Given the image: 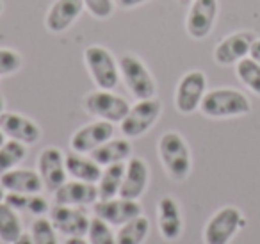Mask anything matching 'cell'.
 Listing matches in <instances>:
<instances>
[{
  "label": "cell",
  "mask_w": 260,
  "mask_h": 244,
  "mask_svg": "<svg viewBox=\"0 0 260 244\" xmlns=\"http://www.w3.org/2000/svg\"><path fill=\"white\" fill-rule=\"evenodd\" d=\"M157 150H159V159L166 175L175 182H184L192 168L191 150L184 136L175 130L164 132L159 139Z\"/></svg>",
  "instance_id": "obj_1"
},
{
  "label": "cell",
  "mask_w": 260,
  "mask_h": 244,
  "mask_svg": "<svg viewBox=\"0 0 260 244\" xmlns=\"http://www.w3.org/2000/svg\"><path fill=\"white\" fill-rule=\"evenodd\" d=\"M200 111L207 118H237V116L248 114L251 111V104L241 91L232 87H217V89L207 91Z\"/></svg>",
  "instance_id": "obj_2"
},
{
  "label": "cell",
  "mask_w": 260,
  "mask_h": 244,
  "mask_svg": "<svg viewBox=\"0 0 260 244\" xmlns=\"http://www.w3.org/2000/svg\"><path fill=\"white\" fill-rule=\"evenodd\" d=\"M119 75L125 82L126 89L138 100L153 98L157 95V84L146 65L134 54H123L118 59Z\"/></svg>",
  "instance_id": "obj_3"
},
{
  "label": "cell",
  "mask_w": 260,
  "mask_h": 244,
  "mask_svg": "<svg viewBox=\"0 0 260 244\" xmlns=\"http://www.w3.org/2000/svg\"><path fill=\"white\" fill-rule=\"evenodd\" d=\"M84 63L98 89L112 91L119 82V65L114 55L102 45H89L84 50Z\"/></svg>",
  "instance_id": "obj_4"
},
{
  "label": "cell",
  "mask_w": 260,
  "mask_h": 244,
  "mask_svg": "<svg viewBox=\"0 0 260 244\" xmlns=\"http://www.w3.org/2000/svg\"><path fill=\"white\" fill-rule=\"evenodd\" d=\"M160 114H162V104L157 97L138 100L134 105H130L128 114L119 123V130L128 139L141 137L155 125Z\"/></svg>",
  "instance_id": "obj_5"
},
{
  "label": "cell",
  "mask_w": 260,
  "mask_h": 244,
  "mask_svg": "<svg viewBox=\"0 0 260 244\" xmlns=\"http://www.w3.org/2000/svg\"><path fill=\"white\" fill-rule=\"evenodd\" d=\"M244 226V216L237 207H223L207 221L203 228L205 244H230L235 233Z\"/></svg>",
  "instance_id": "obj_6"
},
{
  "label": "cell",
  "mask_w": 260,
  "mask_h": 244,
  "mask_svg": "<svg viewBox=\"0 0 260 244\" xmlns=\"http://www.w3.org/2000/svg\"><path fill=\"white\" fill-rule=\"evenodd\" d=\"M84 107L91 116L96 119L109 123H121L123 118L128 114L130 104L119 95H114L109 89L91 91L84 100Z\"/></svg>",
  "instance_id": "obj_7"
},
{
  "label": "cell",
  "mask_w": 260,
  "mask_h": 244,
  "mask_svg": "<svg viewBox=\"0 0 260 244\" xmlns=\"http://www.w3.org/2000/svg\"><path fill=\"white\" fill-rule=\"evenodd\" d=\"M207 93V75L202 70H191L180 77L175 89V107L180 114H192L200 109Z\"/></svg>",
  "instance_id": "obj_8"
},
{
  "label": "cell",
  "mask_w": 260,
  "mask_h": 244,
  "mask_svg": "<svg viewBox=\"0 0 260 244\" xmlns=\"http://www.w3.org/2000/svg\"><path fill=\"white\" fill-rule=\"evenodd\" d=\"M219 4L217 0H192L185 18V30L192 40H205L214 29Z\"/></svg>",
  "instance_id": "obj_9"
},
{
  "label": "cell",
  "mask_w": 260,
  "mask_h": 244,
  "mask_svg": "<svg viewBox=\"0 0 260 244\" xmlns=\"http://www.w3.org/2000/svg\"><path fill=\"white\" fill-rule=\"evenodd\" d=\"M93 214L107 221L111 226H121L130 219L141 216L143 207L138 200H126V198L116 196L111 200H98L93 205Z\"/></svg>",
  "instance_id": "obj_10"
},
{
  "label": "cell",
  "mask_w": 260,
  "mask_h": 244,
  "mask_svg": "<svg viewBox=\"0 0 260 244\" xmlns=\"http://www.w3.org/2000/svg\"><path fill=\"white\" fill-rule=\"evenodd\" d=\"M38 173L43 180L45 189L55 193L68 180L66 155L55 146L45 148L38 157Z\"/></svg>",
  "instance_id": "obj_11"
},
{
  "label": "cell",
  "mask_w": 260,
  "mask_h": 244,
  "mask_svg": "<svg viewBox=\"0 0 260 244\" xmlns=\"http://www.w3.org/2000/svg\"><path fill=\"white\" fill-rule=\"evenodd\" d=\"M48 214L57 233H62L66 237H86L91 218L82 210V207L55 203V207H52Z\"/></svg>",
  "instance_id": "obj_12"
},
{
  "label": "cell",
  "mask_w": 260,
  "mask_h": 244,
  "mask_svg": "<svg viewBox=\"0 0 260 244\" xmlns=\"http://www.w3.org/2000/svg\"><path fill=\"white\" fill-rule=\"evenodd\" d=\"M256 36L249 30H239L230 36L223 38L214 48V61L221 66H232L237 65L244 57L249 55L253 41Z\"/></svg>",
  "instance_id": "obj_13"
},
{
  "label": "cell",
  "mask_w": 260,
  "mask_h": 244,
  "mask_svg": "<svg viewBox=\"0 0 260 244\" xmlns=\"http://www.w3.org/2000/svg\"><path fill=\"white\" fill-rule=\"evenodd\" d=\"M0 130L4 132L8 139H15L20 143L36 144L41 139V129L34 119L20 114V112L4 111L0 114Z\"/></svg>",
  "instance_id": "obj_14"
},
{
  "label": "cell",
  "mask_w": 260,
  "mask_h": 244,
  "mask_svg": "<svg viewBox=\"0 0 260 244\" xmlns=\"http://www.w3.org/2000/svg\"><path fill=\"white\" fill-rule=\"evenodd\" d=\"M111 137H114V125L109 121H93L89 125H84L77 130L70 139V146L77 154H91L98 146L109 141Z\"/></svg>",
  "instance_id": "obj_15"
},
{
  "label": "cell",
  "mask_w": 260,
  "mask_h": 244,
  "mask_svg": "<svg viewBox=\"0 0 260 244\" xmlns=\"http://www.w3.org/2000/svg\"><path fill=\"white\" fill-rule=\"evenodd\" d=\"M150 182V168L145 159L130 157L125 166V176H123L119 196L126 200H139L145 194Z\"/></svg>",
  "instance_id": "obj_16"
},
{
  "label": "cell",
  "mask_w": 260,
  "mask_h": 244,
  "mask_svg": "<svg viewBox=\"0 0 260 244\" xmlns=\"http://www.w3.org/2000/svg\"><path fill=\"white\" fill-rule=\"evenodd\" d=\"M54 200L57 205L68 207H87L98 201L96 184L82 182V180H66L54 193Z\"/></svg>",
  "instance_id": "obj_17"
},
{
  "label": "cell",
  "mask_w": 260,
  "mask_h": 244,
  "mask_svg": "<svg viewBox=\"0 0 260 244\" xmlns=\"http://www.w3.org/2000/svg\"><path fill=\"white\" fill-rule=\"evenodd\" d=\"M82 11H84L82 0H55L47 13L45 25L54 34L66 33L80 18Z\"/></svg>",
  "instance_id": "obj_18"
},
{
  "label": "cell",
  "mask_w": 260,
  "mask_h": 244,
  "mask_svg": "<svg viewBox=\"0 0 260 244\" xmlns=\"http://www.w3.org/2000/svg\"><path fill=\"white\" fill-rule=\"evenodd\" d=\"M157 226L164 240L180 239L184 230V218L180 205L173 196H162L157 203Z\"/></svg>",
  "instance_id": "obj_19"
},
{
  "label": "cell",
  "mask_w": 260,
  "mask_h": 244,
  "mask_svg": "<svg viewBox=\"0 0 260 244\" xmlns=\"http://www.w3.org/2000/svg\"><path fill=\"white\" fill-rule=\"evenodd\" d=\"M0 186L4 187L6 193H20V194H32L41 193L43 180L40 173L34 169L15 168L11 171L0 175Z\"/></svg>",
  "instance_id": "obj_20"
},
{
  "label": "cell",
  "mask_w": 260,
  "mask_h": 244,
  "mask_svg": "<svg viewBox=\"0 0 260 244\" xmlns=\"http://www.w3.org/2000/svg\"><path fill=\"white\" fill-rule=\"evenodd\" d=\"M89 155L94 162H98L102 168H105V166L119 164V162L128 161L132 157V144H130L128 137H121V139L111 137L102 146H98L94 151H91Z\"/></svg>",
  "instance_id": "obj_21"
},
{
  "label": "cell",
  "mask_w": 260,
  "mask_h": 244,
  "mask_svg": "<svg viewBox=\"0 0 260 244\" xmlns=\"http://www.w3.org/2000/svg\"><path fill=\"white\" fill-rule=\"evenodd\" d=\"M66 171L73 180H82V182L96 184L102 175V166L87 157L86 154H77L72 150V154L66 155Z\"/></svg>",
  "instance_id": "obj_22"
},
{
  "label": "cell",
  "mask_w": 260,
  "mask_h": 244,
  "mask_svg": "<svg viewBox=\"0 0 260 244\" xmlns=\"http://www.w3.org/2000/svg\"><path fill=\"white\" fill-rule=\"evenodd\" d=\"M125 166L126 162H119V164L105 166L102 169L100 180H98V200H111V198L119 196L121 191L123 176H125Z\"/></svg>",
  "instance_id": "obj_23"
},
{
  "label": "cell",
  "mask_w": 260,
  "mask_h": 244,
  "mask_svg": "<svg viewBox=\"0 0 260 244\" xmlns=\"http://www.w3.org/2000/svg\"><path fill=\"white\" fill-rule=\"evenodd\" d=\"M6 203L11 205L15 210L18 212H27L32 216H45L47 212H50L48 201L41 196L40 193L32 194H20V193H6Z\"/></svg>",
  "instance_id": "obj_24"
},
{
  "label": "cell",
  "mask_w": 260,
  "mask_h": 244,
  "mask_svg": "<svg viewBox=\"0 0 260 244\" xmlns=\"http://www.w3.org/2000/svg\"><path fill=\"white\" fill-rule=\"evenodd\" d=\"M148 233L150 219L141 214L119 226V230L116 232V244H143Z\"/></svg>",
  "instance_id": "obj_25"
},
{
  "label": "cell",
  "mask_w": 260,
  "mask_h": 244,
  "mask_svg": "<svg viewBox=\"0 0 260 244\" xmlns=\"http://www.w3.org/2000/svg\"><path fill=\"white\" fill-rule=\"evenodd\" d=\"M22 233L23 226L18 210H15L9 203L2 201L0 203V240L6 244H13Z\"/></svg>",
  "instance_id": "obj_26"
},
{
  "label": "cell",
  "mask_w": 260,
  "mask_h": 244,
  "mask_svg": "<svg viewBox=\"0 0 260 244\" xmlns=\"http://www.w3.org/2000/svg\"><path fill=\"white\" fill-rule=\"evenodd\" d=\"M27 157V144L15 139H6L0 146V175L15 169Z\"/></svg>",
  "instance_id": "obj_27"
},
{
  "label": "cell",
  "mask_w": 260,
  "mask_h": 244,
  "mask_svg": "<svg viewBox=\"0 0 260 244\" xmlns=\"http://www.w3.org/2000/svg\"><path fill=\"white\" fill-rule=\"evenodd\" d=\"M235 73H237L239 80L248 87L249 91H253L255 95L260 97V65L256 61H253L251 57H244L242 61H239L235 65Z\"/></svg>",
  "instance_id": "obj_28"
},
{
  "label": "cell",
  "mask_w": 260,
  "mask_h": 244,
  "mask_svg": "<svg viewBox=\"0 0 260 244\" xmlns=\"http://www.w3.org/2000/svg\"><path fill=\"white\" fill-rule=\"evenodd\" d=\"M29 235L32 239V244H59L57 230L52 225L50 218H45V216L34 219Z\"/></svg>",
  "instance_id": "obj_29"
},
{
  "label": "cell",
  "mask_w": 260,
  "mask_h": 244,
  "mask_svg": "<svg viewBox=\"0 0 260 244\" xmlns=\"http://www.w3.org/2000/svg\"><path fill=\"white\" fill-rule=\"evenodd\" d=\"M86 237L89 244H116V233L112 232V226L96 216L91 218Z\"/></svg>",
  "instance_id": "obj_30"
},
{
  "label": "cell",
  "mask_w": 260,
  "mask_h": 244,
  "mask_svg": "<svg viewBox=\"0 0 260 244\" xmlns=\"http://www.w3.org/2000/svg\"><path fill=\"white\" fill-rule=\"evenodd\" d=\"M22 55L13 48H0V77H8L22 68Z\"/></svg>",
  "instance_id": "obj_31"
},
{
  "label": "cell",
  "mask_w": 260,
  "mask_h": 244,
  "mask_svg": "<svg viewBox=\"0 0 260 244\" xmlns=\"http://www.w3.org/2000/svg\"><path fill=\"white\" fill-rule=\"evenodd\" d=\"M84 8L91 16L98 20H107L114 13V2L112 0H82Z\"/></svg>",
  "instance_id": "obj_32"
},
{
  "label": "cell",
  "mask_w": 260,
  "mask_h": 244,
  "mask_svg": "<svg viewBox=\"0 0 260 244\" xmlns=\"http://www.w3.org/2000/svg\"><path fill=\"white\" fill-rule=\"evenodd\" d=\"M249 57H251L253 61H256L260 65V38H256V40L253 41L251 50H249Z\"/></svg>",
  "instance_id": "obj_33"
},
{
  "label": "cell",
  "mask_w": 260,
  "mask_h": 244,
  "mask_svg": "<svg viewBox=\"0 0 260 244\" xmlns=\"http://www.w3.org/2000/svg\"><path fill=\"white\" fill-rule=\"evenodd\" d=\"M148 0H118V4L121 6L123 9H132V8H138V6L145 4Z\"/></svg>",
  "instance_id": "obj_34"
},
{
  "label": "cell",
  "mask_w": 260,
  "mask_h": 244,
  "mask_svg": "<svg viewBox=\"0 0 260 244\" xmlns=\"http://www.w3.org/2000/svg\"><path fill=\"white\" fill-rule=\"evenodd\" d=\"M62 244H89L84 237H66V240Z\"/></svg>",
  "instance_id": "obj_35"
},
{
  "label": "cell",
  "mask_w": 260,
  "mask_h": 244,
  "mask_svg": "<svg viewBox=\"0 0 260 244\" xmlns=\"http://www.w3.org/2000/svg\"><path fill=\"white\" fill-rule=\"evenodd\" d=\"M13 244H32V239H30L29 233H22V235H20Z\"/></svg>",
  "instance_id": "obj_36"
},
{
  "label": "cell",
  "mask_w": 260,
  "mask_h": 244,
  "mask_svg": "<svg viewBox=\"0 0 260 244\" xmlns=\"http://www.w3.org/2000/svg\"><path fill=\"white\" fill-rule=\"evenodd\" d=\"M4 200H6V191H4V187L0 186V203H2Z\"/></svg>",
  "instance_id": "obj_37"
},
{
  "label": "cell",
  "mask_w": 260,
  "mask_h": 244,
  "mask_svg": "<svg viewBox=\"0 0 260 244\" xmlns=\"http://www.w3.org/2000/svg\"><path fill=\"white\" fill-rule=\"evenodd\" d=\"M4 111H6V102H4V98L0 97V114H2Z\"/></svg>",
  "instance_id": "obj_38"
},
{
  "label": "cell",
  "mask_w": 260,
  "mask_h": 244,
  "mask_svg": "<svg viewBox=\"0 0 260 244\" xmlns=\"http://www.w3.org/2000/svg\"><path fill=\"white\" fill-rule=\"evenodd\" d=\"M6 139H8V137H6V136H4V132L0 130V146H2V144L6 143Z\"/></svg>",
  "instance_id": "obj_39"
},
{
  "label": "cell",
  "mask_w": 260,
  "mask_h": 244,
  "mask_svg": "<svg viewBox=\"0 0 260 244\" xmlns=\"http://www.w3.org/2000/svg\"><path fill=\"white\" fill-rule=\"evenodd\" d=\"M2 11H4V4H2V0H0V15H2Z\"/></svg>",
  "instance_id": "obj_40"
},
{
  "label": "cell",
  "mask_w": 260,
  "mask_h": 244,
  "mask_svg": "<svg viewBox=\"0 0 260 244\" xmlns=\"http://www.w3.org/2000/svg\"><path fill=\"white\" fill-rule=\"evenodd\" d=\"M184 2H192V0H184Z\"/></svg>",
  "instance_id": "obj_41"
}]
</instances>
